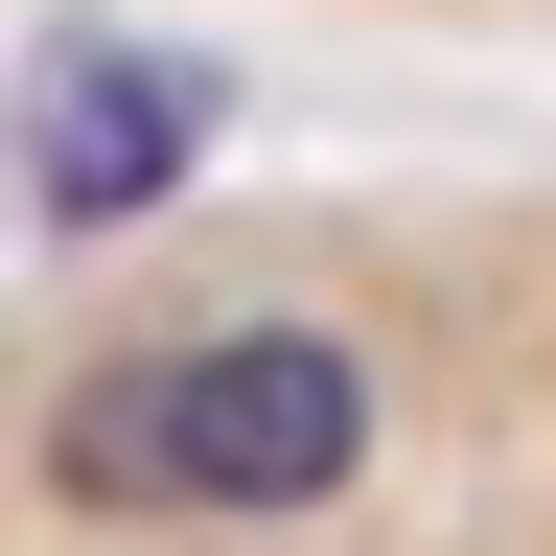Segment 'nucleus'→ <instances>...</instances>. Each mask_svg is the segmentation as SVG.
<instances>
[{"label": "nucleus", "instance_id": "f257e3e1", "mask_svg": "<svg viewBox=\"0 0 556 556\" xmlns=\"http://www.w3.org/2000/svg\"><path fill=\"white\" fill-rule=\"evenodd\" d=\"M139 394H163V510H348V464H371V371H348V325H186L139 348Z\"/></svg>", "mask_w": 556, "mask_h": 556}, {"label": "nucleus", "instance_id": "f03ea898", "mask_svg": "<svg viewBox=\"0 0 556 556\" xmlns=\"http://www.w3.org/2000/svg\"><path fill=\"white\" fill-rule=\"evenodd\" d=\"M208 116H232V93H208L186 47L47 24V47H24V93H0V163H24V208H47V232H139V208H186Z\"/></svg>", "mask_w": 556, "mask_h": 556}, {"label": "nucleus", "instance_id": "7ed1b4c3", "mask_svg": "<svg viewBox=\"0 0 556 556\" xmlns=\"http://www.w3.org/2000/svg\"><path fill=\"white\" fill-rule=\"evenodd\" d=\"M47 510H163V394H139V348H116V371H70L47 394Z\"/></svg>", "mask_w": 556, "mask_h": 556}]
</instances>
